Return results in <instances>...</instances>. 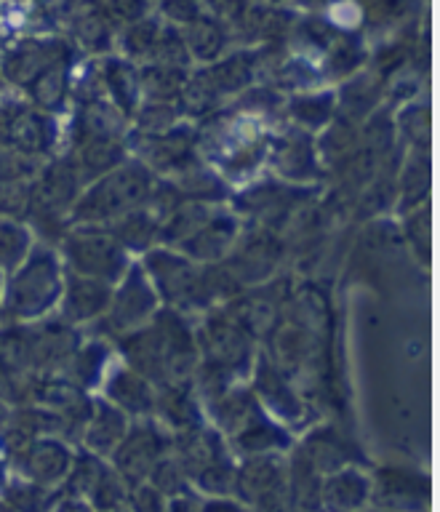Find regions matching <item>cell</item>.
<instances>
[{"instance_id":"6da1fadb","label":"cell","mask_w":440,"mask_h":512,"mask_svg":"<svg viewBox=\"0 0 440 512\" xmlns=\"http://www.w3.org/2000/svg\"><path fill=\"white\" fill-rule=\"evenodd\" d=\"M118 350L126 366L160 384L190 382L200 352L195 331L176 310H158L144 326L118 336Z\"/></svg>"},{"instance_id":"7a4b0ae2","label":"cell","mask_w":440,"mask_h":512,"mask_svg":"<svg viewBox=\"0 0 440 512\" xmlns=\"http://www.w3.org/2000/svg\"><path fill=\"white\" fill-rule=\"evenodd\" d=\"M64 288V270L59 251L48 243H32L27 256L8 272L0 296L3 323H32L46 318L59 304Z\"/></svg>"},{"instance_id":"3957f363","label":"cell","mask_w":440,"mask_h":512,"mask_svg":"<svg viewBox=\"0 0 440 512\" xmlns=\"http://www.w3.org/2000/svg\"><path fill=\"white\" fill-rule=\"evenodd\" d=\"M155 187L152 171L142 160H123L107 174L96 176L70 208V224H110L112 219L144 206Z\"/></svg>"},{"instance_id":"277c9868","label":"cell","mask_w":440,"mask_h":512,"mask_svg":"<svg viewBox=\"0 0 440 512\" xmlns=\"http://www.w3.org/2000/svg\"><path fill=\"white\" fill-rule=\"evenodd\" d=\"M83 184L86 182L80 176V168L72 158V152L62 155V158L48 160L30 179V203H27L24 216H30L35 227H43L46 232L51 230L62 238L64 224H70L67 222L70 208L75 206Z\"/></svg>"},{"instance_id":"5b68a950","label":"cell","mask_w":440,"mask_h":512,"mask_svg":"<svg viewBox=\"0 0 440 512\" xmlns=\"http://www.w3.org/2000/svg\"><path fill=\"white\" fill-rule=\"evenodd\" d=\"M144 272L152 280L160 299L171 307L200 310L216 299L208 264L192 262L190 256H184L182 251L179 254L168 251V248L150 251L144 259Z\"/></svg>"},{"instance_id":"8992f818","label":"cell","mask_w":440,"mask_h":512,"mask_svg":"<svg viewBox=\"0 0 440 512\" xmlns=\"http://www.w3.org/2000/svg\"><path fill=\"white\" fill-rule=\"evenodd\" d=\"M174 454L190 483L211 496H224V491H232L235 467L219 430L195 424L190 430L176 432Z\"/></svg>"},{"instance_id":"52a82bcc","label":"cell","mask_w":440,"mask_h":512,"mask_svg":"<svg viewBox=\"0 0 440 512\" xmlns=\"http://www.w3.org/2000/svg\"><path fill=\"white\" fill-rule=\"evenodd\" d=\"M62 232V256L67 270L118 283L128 270V251L104 224H70Z\"/></svg>"},{"instance_id":"ba28073f","label":"cell","mask_w":440,"mask_h":512,"mask_svg":"<svg viewBox=\"0 0 440 512\" xmlns=\"http://www.w3.org/2000/svg\"><path fill=\"white\" fill-rule=\"evenodd\" d=\"M59 128L51 112L38 110L22 94L0 91V144H11L32 158L46 160L54 155Z\"/></svg>"},{"instance_id":"9c48e42d","label":"cell","mask_w":440,"mask_h":512,"mask_svg":"<svg viewBox=\"0 0 440 512\" xmlns=\"http://www.w3.org/2000/svg\"><path fill=\"white\" fill-rule=\"evenodd\" d=\"M160 296L139 264H128L123 278L112 286V296L107 310L96 323L99 331L110 336H123L134 328L144 326L158 312Z\"/></svg>"},{"instance_id":"30bf717a","label":"cell","mask_w":440,"mask_h":512,"mask_svg":"<svg viewBox=\"0 0 440 512\" xmlns=\"http://www.w3.org/2000/svg\"><path fill=\"white\" fill-rule=\"evenodd\" d=\"M195 339H198V352H203L200 363L222 368L232 379L251 368V334L240 326V320L230 310L208 315Z\"/></svg>"},{"instance_id":"8fae6325","label":"cell","mask_w":440,"mask_h":512,"mask_svg":"<svg viewBox=\"0 0 440 512\" xmlns=\"http://www.w3.org/2000/svg\"><path fill=\"white\" fill-rule=\"evenodd\" d=\"M232 491L248 507L283 510L288 507V464L275 451L246 456L235 470Z\"/></svg>"},{"instance_id":"7c38bea8","label":"cell","mask_w":440,"mask_h":512,"mask_svg":"<svg viewBox=\"0 0 440 512\" xmlns=\"http://www.w3.org/2000/svg\"><path fill=\"white\" fill-rule=\"evenodd\" d=\"M174 448V438L155 422L128 424L126 435L112 451V467L120 472V478L126 480L128 488L136 483H144L150 478L152 467Z\"/></svg>"},{"instance_id":"4fadbf2b","label":"cell","mask_w":440,"mask_h":512,"mask_svg":"<svg viewBox=\"0 0 440 512\" xmlns=\"http://www.w3.org/2000/svg\"><path fill=\"white\" fill-rule=\"evenodd\" d=\"M72 448L67 446V440L59 435H38L30 440L27 446L19 448L8 464L14 467L22 478L32 480L43 488H56L62 486L67 472L72 467Z\"/></svg>"},{"instance_id":"5bb4252c","label":"cell","mask_w":440,"mask_h":512,"mask_svg":"<svg viewBox=\"0 0 440 512\" xmlns=\"http://www.w3.org/2000/svg\"><path fill=\"white\" fill-rule=\"evenodd\" d=\"M80 344L78 326L64 318L30 323V368L35 374H62Z\"/></svg>"},{"instance_id":"9a60e30c","label":"cell","mask_w":440,"mask_h":512,"mask_svg":"<svg viewBox=\"0 0 440 512\" xmlns=\"http://www.w3.org/2000/svg\"><path fill=\"white\" fill-rule=\"evenodd\" d=\"M112 286L102 278L80 275V272L67 270L64 275V288L59 296V318H64L72 326H88L102 318L107 304H110Z\"/></svg>"},{"instance_id":"2e32d148","label":"cell","mask_w":440,"mask_h":512,"mask_svg":"<svg viewBox=\"0 0 440 512\" xmlns=\"http://www.w3.org/2000/svg\"><path fill=\"white\" fill-rule=\"evenodd\" d=\"M235 243H238V219L214 206V211L198 224V230L176 248L184 256H190L192 262L211 264L227 259Z\"/></svg>"},{"instance_id":"e0dca14e","label":"cell","mask_w":440,"mask_h":512,"mask_svg":"<svg viewBox=\"0 0 440 512\" xmlns=\"http://www.w3.org/2000/svg\"><path fill=\"white\" fill-rule=\"evenodd\" d=\"M67 59H72V51L62 40H22L3 54L0 78L24 88L48 64L67 62Z\"/></svg>"},{"instance_id":"ac0fdd59","label":"cell","mask_w":440,"mask_h":512,"mask_svg":"<svg viewBox=\"0 0 440 512\" xmlns=\"http://www.w3.org/2000/svg\"><path fill=\"white\" fill-rule=\"evenodd\" d=\"M144 166L163 171V174H179L187 166H192V150H195V134L187 126H171L160 134H144L142 139Z\"/></svg>"},{"instance_id":"d6986e66","label":"cell","mask_w":440,"mask_h":512,"mask_svg":"<svg viewBox=\"0 0 440 512\" xmlns=\"http://www.w3.org/2000/svg\"><path fill=\"white\" fill-rule=\"evenodd\" d=\"M104 398L126 416H150L155 411V384L131 366H112L104 382Z\"/></svg>"},{"instance_id":"ffe728a7","label":"cell","mask_w":440,"mask_h":512,"mask_svg":"<svg viewBox=\"0 0 440 512\" xmlns=\"http://www.w3.org/2000/svg\"><path fill=\"white\" fill-rule=\"evenodd\" d=\"M126 430H128V416L123 414L118 406H112L107 398L94 400L80 440H83L86 451L107 459V456H112V451L118 448V443L123 440Z\"/></svg>"},{"instance_id":"44dd1931","label":"cell","mask_w":440,"mask_h":512,"mask_svg":"<svg viewBox=\"0 0 440 512\" xmlns=\"http://www.w3.org/2000/svg\"><path fill=\"white\" fill-rule=\"evenodd\" d=\"M371 499V480L355 467H339V470L323 475L320 483V507L328 510H358Z\"/></svg>"},{"instance_id":"7402d4cb","label":"cell","mask_w":440,"mask_h":512,"mask_svg":"<svg viewBox=\"0 0 440 512\" xmlns=\"http://www.w3.org/2000/svg\"><path fill=\"white\" fill-rule=\"evenodd\" d=\"M152 414L163 416V422L168 427H174V432L190 430L195 424H203L200 403L195 398V392H192L190 382L160 384V387H155V411Z\"/></svg>"},{"instance_id":"603a6c76","label":"cell","mask_w":440,"mask_h":512,"mask_svg":"<svg viewBox=\"0 0 440 512\" xmlns=\"http://www.w3.org/2000/svg\"><path fill=\"white\" fill-rule=\"evenodd\" d=\"M256 387L254 392L262 398L264 406H270L272 414L283 416L288 422H296L302 419V400L296 398V392L288 387V382L283 379V374L278 371V366L272 360L262 358L256 363Z\"/></svg>"},{"instance_id":"cb8c5ba5","label":"cell","mask_w":440,"mask_h":512,"mask_svg":"<svg viewBox=\"0 0 440 512\" xmlns=\"http://www.w3.org/2000/svg\"><path fill=\"white\" fill-rule=\"evenodd\" d=\"M275 264H278V243L264 235V238L248 240L246 246H240L238 254H232L224 267L243 286V283H259L267 278Z\"/></svg>"},{"instance_id":"d4e9b609","label":"cell","mask_w":440,"mask_h":512,"mask_svg":"<svg viewBox=\"0 0 440 512\" xmlns=\"http://www.w3.org/2000/svg\"><path fill=\"white\" fill-rule=\"evenodd\" d=\"M304 454V459L320 472V475H328V472L339 470V467H347L352 462L350 443L342 440V435L331 427H320L304 440V446L299 448Z\"/></svg>"},{"instance_id":"484cf974","label":"cell","mask_w":440,"mask_h":512,"mask_svg":"<svg viewBox=\"0 0 440 512\" xmlns=\"http://www.w3.org/2000/svg\"><path fill=\"white\" fill-rule=\"evenodd\" d=\"M102 86L107 88L112 107L120 115H134L139 107V94H142V80L136 67L123 59H107L102 67Z\"/></svg>"},{"instance_id":"4316f807","label":"cell","mask_w":440,"mask_h":512,"mask_svg":"<svg viewBox=\"0 0 440 512\" xmlns=\"http://www.w3.org/2000/svg\"><path fill=\"white\" fill-rule=\"evenodd\" d=\"M72 158L78 163L83 182L88 184L91 179L107 174L110 168L123 163L126 160V150H123V144L115 136H96V139L80 142L75 147V152H72Z\"/></svg>"},{"instance_id":"83f0119b","label":"cell","mask_w":440,"mask_h":512,"mask_svg":"<svg viewBox=\"0 0 440 512\" xmlns=\"http://www.w3.org/2000/svg\"><path fill=\"white\" fill-rule=\"evenodd\" d=\"M232 446L238 448L243 456L251 454H267V451H278L288 446V435L280 430L278 424H272L264 411L259 408L251 419H248L238 432L230 435Z\"/></svg>"},{"instance_id":"f1b7e54d","label":"cell","mask_w":440,"mask_h":512,"mask_svg":"<svg viewBox=\"0 0 440 512\" xmlns=\"http://www.w3.org/2000/svg\"><path fill=\"white\" fill-rule=\"evenodd\" d=\"M158 230L160 219L152 214L147 203L110 222V232L120 240V246L126 248V251H144V248H150L152 240L158 238Z\"/></svg>"},{"instance_id":"f546056e","label":"cell","mask_w":440,"mask_h":512,"mask_svg":"<svg viewBox=\"0 0 440 512\" xmlns=\"http://www.w3.org/2000/svg\"><path fill=\"white\" fill-rule=\"evenodd\" d=\"M376 496L390 499V502H384V507H419L422 502H416V496H422V499L430 496V480L408 470H382Z\"/></svg>"},{"instance_id":"4dcf8cb0","label":"cell","mask_w":440,"mask_h":512,"mask_svg":"<svg viewBox=\"0 0 440 512\" xmlns=\"http://www.w3.org/2000/svg\"><path fill=\"white\" fill-rule=\"evenodd\" d=\"M107 360H110V350H107V344L104 342H80L75 355L70 358L67 368H64L62 374L67 379L83 387V390H91L94 384H99L102 374L107 371Z\"/></svg>"},{"instance_id":"1f68e13d","label":"cell","mask_w":440,"mask_h":512,"mask_svg":"<svg viewBox=\"0 0 440 512\" xmlns=\"http://www.w3.org/2000/svg\"><path fill=\"white\" fill-rule=\"evenodd\" d=\"M32 243V227H27L19 216H0V272L14 270Z\"/></svg>"},{"instance_id":"d6a6232c","label":"cell","mask_w":440,"mask_h":512,"mask_svg":"<svg viewBox=\"0 0 440 512\" xmlns=\"http://www.w3.org/2000/svg\"><path fill=\"white\" fill-rule=\"evenodd\" d=\"M275 163H278L280 174L294 176V179H304V176H312L318 171L315 152H312L307 136H291L280 144L275 150Z\"/></svg>"},{"instance_id":"836d02e7","label":"cell","mask_w":440,"mask_h":512,"mask_svg":"<svg viewBox=\"0 0 440 512\" xmlns=\"http://www.w3.org/2000/svg\"><path fill=\"white\" fill-rule=\"evenodd\" d=\"M427 192H430V158L427 155H414L408 160L400 176V195H403V208H416L427 203Z\"/></svg>"},{"instance_id":"e575fe53","label":"cell","mask_w":440,"mask_h":512,"mask_svg":"<svg viewBox=\"0 0 440 512\" xmlns=\"http://www.w3.org/2000/svg\"><path fill=\"white\" fill-rule=\"evenodd\" d=\"M142 88H147L150 99H163V102H174L182 94L184 86V67H171V64H152L150 70L139 75Z\"/></svg>"},{"instance_id":"d590c367","label":"cell","mask_w":440,"mask_h":512,"mask_svg":"<svg viewBox=\"0 0 440 512\" xmlns=\"http://www.w3.org/2000/svg\"><path fill=\"white\" fill-rule=\"evenodd\" d=\"M88 502L99 510H123V507H128V483L120 478L115 467H104Z\"/></svg>"},{"instance_id":"8d00e7d4","label":"cell","mask_w":440,"mask_h":512,"mask_svg":"<svg viewBox=\"0 0 440 512\" xmlns=\"http://www.w3.org/2000/svg\"><path fill=\"white\" fill-rule=\"evenodd\" d=\"M3 502L6 507H14V510H40V507H48V499H51V491L38 483H32L27 478H19L16 480H6L3 483Z\"/></svg>"},{"instance_id":"74e56055","label":"cell","mask_w":440,"mask_h":512,"mask_svg":"<svg viewBox=\"0 0 440 512\" xmlns=\"http://www.w3.org/2000/svg\"><path fill=\"white\" fill-rule=\"evenodd\" d=\"M288 112H291V118L304 128L326 126L328 120H331V115H334V96L331 94L296 96Z\"/></svg>"},{"instance_id":"f35d334b","label":"cell","mask_w":440,"mask_h":512,"mask_svg":"<svg viewBox=\"0 0 440 512\" xmlns=\"http://www.w3.org/2000/svg\"><path fill=\"white\" fill-rule=\"evenodd\" d=\"M40 166L43 160L32 158L11 144H0V182H30Z\"/></svg>"},{"instance_id":"ab89813d","label":"cell","mask_w":440,"mask_h":512,"mask_svg":"<svg viewBox=\"0 0 440 512\" xmlns=\"http://www.w3.org/2000/svg\"><path fill=\"white\" fill-rule=\"evenodd\" d=\"M136 123L142 128V134H160L176 123L179 118V110H176L171 102H163V99H150V104L144 107H136Z\"/></svg>"},{"instance_id":"60d3db41","label":"cell","mask_w":440,"mask_h":512,"mask_svg":"<svg viewBox=\"0 0 440 512\" xmlns=\"http://www.w3.org/2000/svg\"><path fill=\"white\" fill-rule=\"evenodd\" d=\"M406 227L408 235H411V246L419 251V259L427 264V259H430V211H427V203L411 208Z\"/></svg>"},{"instance_id":"b9f144b4","label":"cell","mask_w":440,"mask_h":512,"mask_svg":"<svg viewBox=\"0 0 440 512\" xmlns=\"http://www.w3.org/2000/svg\"><path fill=\"white\" fill-rule=\"evenodd\" d=\"M30 203V182H0V216L22 219Z\"/></svg>"},{"instance_id":"7bdbcfd3","label":"cell","mask_w":440,"mask_h":512,"mask_svg":"<svg viewBox=\"0 0 440 512\" xmlns=\"http://www.w3.org/2000/svg\"><path fill=\"white\" fill-rule=\"evenodd\" d=\"M160 32L158 27H152L150 22L134 24L126 35V48L131 56H152L155 46H158Z\"/></svg>"},{"instance_id":"ee69618b","label":"cell","mask_w":440,"mask_h":512,"mask_svg":"<svg viewBox=\"0 0 440 512\" xmlns=\"http://www.w3.org/2000/svg\"><path fill=\"white\" fill-rule=\"evenodd\" d=\"M195 35H198V38L187 40V43H190V46H187V51H195V48H198V54L195 56H200V59H211V56L219 54L222 35L216 32V27H211V24L203 22L200 27H195Z\"/></svg>"},{"instance_id":"f6af8a7d","label":"cell","mask_w":440,"mask_h":512,"mask_svg":"<svg viewBox=\"0 0 440 512\" xmlns=\"http://www.w3.org/2000/svg\"><path fill=\"white\" fill-rule=\"evenodd\" d=\"M11 403H8L6 398H3V395H0V430H3V424H6V419H8V414H11Z\"/></svg>"},{"instance_id":"bcb514c9","label":"cell","mask_w":440,"mask_h":512,"mask_svg":"<svg viewBox=\"0 0 440 512\" xmlns=\"http://www.w3.org/2000/svg\"><path fill=\"white\" fill-rule=\"evenodd\" d=\"M0 296H3V272H0Z\"/></svg>"},{"instance_id":"7dc6e473","label":"cell","mask_w":440,"mask_h":512,"mask_svg":"<svg viewBox=\"0 0 440 512\" xmlns=\"http://www.w3.org/2000/svg\"><path fill=\"white\" fill-rule=\"evenodd\" d=\"M0 83H3V78H0Z\"/></svg>"}]
</instances>
